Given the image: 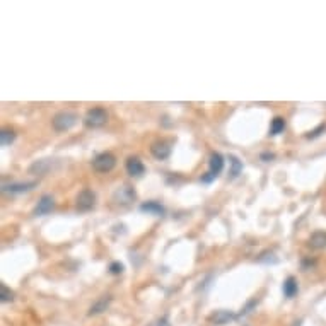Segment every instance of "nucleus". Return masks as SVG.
<instances>
[{"instance_id": "9d476101", "label": "nucleus", "mask_w": 326, "mask_h": 326, "mask_svg": "<svg viewBox=\"0 0 326 326\" xmlns=\"http://www.w3.org/2000/svg\"><path fill=\"white\" fill-rule=\"evenodd\" d=\"M208 168H210V171L208 173H212L213 176H219V174L222 173V169H224V157H222L219 152H213L210 155V160H208Z\"/></svg>"}, {"instance_id": "f3484780", "label": "nucleus", "mask_w": 326, "mask_h": 326, "mask_svg": "<svg viewBox=\"0 0 326 326\" xmlns=\"http://www.w3.org/2000/svg\"><path fill=\"white\" fill-rule=\"evenodd\" d=\"M285 130V120L282 116H275L270 125V135H280Z\"/></svg>"}, {"instance_id": "6ab92c4d", "label": "nucleus", "mask_w": 326, "mask_h": 326, "mask_svg": "<svg viewBox=\"0 0 326 326\" xmlns=\"http://www.w3.org/2000/svg\"><path fill=\"white\" fill-rule=\"evenodd\" d=\"M48 168H50V159H43V160H38V162H34L33 166L29 168V171L41 174V173L46 171Z\"/></svg>"}, {"instance_id": "aec40b11", "label": "nucleus", "mask_w": 326, "mask_h": 326, "mask_svg": "<svg viewBox=\"0 0 326 326\" xmlns=\"http://www.w3.org/2000/svg\"><path fill=\"white\" fill-rule=\"evenodd\" d=\"M0 301H2V302H12V301H14V292H12V290H9L4 284H0Z\"/></svg>"}, {"instance_id": "39448f33", "label": "nucleus", "mask_w": 326, "mask_h": 326, "mask_svg": "<svg viewBox=\"0 0 326 326\" xmlns=\"http://www.w3.org/2000/svg\"><path fill=\"white\" fill-rule=\"evenodd\" d=\"M137 198V193L132 186H122L113 193V200L120 205H128Z\"/></svg>"}, {"instance_id": "423d86ee", "label": "nucleus", "mask_w": 326, "mask_h": 326, "mask_svg": "<svg viewBox=\"0 0 326 326\" xmlns=\"http://www.w3.org/2000/svg\"><path fill=\"white\" fill-rule=\"evenodd\" d=\"M150 154H152L154 157L159 159V160L168 159L169 154H171V142H168V140L154 142V144L150 145Z\"/></svg>"}, {"instance_id": "393cba45", "label": "nucleus", "mask_w": 326, "mask_h": 326, "mask_svg": "<svg viewBox=\"0 0 326 326\" xmlns=\"http://www.w3.org/2000/svg\"><path fill=\"white\" fill-rule=\"evenodd\" d=\"M274 157H275V155L274 154H268V152H263L261 154V159L263 160H270V159H274Z\"/></svg>"}, {"instance_id": "ddd939ff", "label": "nucleus", "mask_w": 326, "mask_h": 326, "mask_svg": "<svg viewBox=\"0 0 326 326\" xmlns=\"http://www.w3.org/2000/svg\"><path fill=\"white\" fill-rule=\"evenodd\" d=\"M309 246L312 249H324L326 248V232L324 231L312 232V236L309 238Z\"/></svg>"}, {"instance_id": "f257e3e1", "label": "nucleus", "mask_w": 326, "mask_h": 326, "mask_svg": "<svg viewBox=\"0 0 326 326\" xmlns=\"http://www.w3.org/2000/svg\"><path fill=\"white\" fill-rule=\"evenodd\" d=\"M77 120H79L77 115L72 113V111H60V113H57L53 116L51 125L57 132H67L77 123Z\"/></svg>"}, {"instance_id": "2eb2a0df", "label": "nucleus", "mask_w": 326, "mask_h": 326, "mask_svg": "<svg viewBox=\"0 0 326 326\" xmlns=\"http://www.w3.org/2000/svg\"><path fill=\"white\" fill-rule=\"evenodd\" d=\"M140 212L154 213V215H164V207L159 202H145L140 205Z\"/></svg>"}, {"instance_id": "f03ea898", "label": "nucleus", "mask_w": 326, "mask_h": 326, "mask_svg": "<svg viewBox=\"0 0 326 326\" xmlns=\"http://www.w3.org/2000/svg\"><path fill=\"white\" fill-rule=\"evenodd\" d=\"M108 122V113L102 108H92L89 110L84 116V125L89 128H99Z\"/></svg>"}, {"instance_id": "f8f14e48", "label": "nucleus", "mask_w": 326, "mask_h": 326, "mask_svg": "<svg viewBox=\"0 0 326 326\" xmlns=\"http://www.w3.org/2000/svg\"><path fill=\"white\" fill-rule=\"evenodd\" d=\"M110 304H111V296H102V297L99 299V301L96 302V304L91 306V309H89L87 314H89V316H97V314H101L102 311L108 309Z\"/></svg>"}, {"instance_id": "412c9836", "label": "nucleus", "mask_w": 326, "mask_h": 326, "mask_svg": "<svg viewBox=\"0 0 326 326\" xmlns=\"http://www.w3.org/2000/svg\"><path fill=\"white\" fill-rule=\"evenodd\" d=\"M123 268H125V266L120 261H113L110 265V274L111 275H120V274H123Z\"/></svg>"}, {"instance_id": "20e7f679", "label": "nucleus", "mask_w": 326, "mask_h": 326, "mask_svg": "<svg viewBox=\"0 0 326 326\" xmlns=\"http://www.w3.org/2000/svg\"><path fill=\"white\" fill-rule=\"evenodd\" d=\"M96 205V193L92 190H82L77 195V200H75V207H77L79 212H89L92 210Z\"/></svg>"}, {"instance_id": "4468645a", "label": "nucleus", "mask_w": 326, "mask_h": 326, "mask_svg": "<svg viewBox=\"0 0 326 326\" xmlns=\"http://www.w3.org/2000/svg\"><path fill=\"white\" fill-rule=\"evenodd\" d=\"M282 290H284V296L285 297L292 299L297 294V290H299L297 280L294 279V277H287V279H285V282H284V285H282Z\"/></svg>"}, {"instance_id": "0eeeda50", "label": "nucleus", "mask_w": 326, "mask_h": 326, "mask_svg": "<svg viewBox=\"0 0 326 326\" xmlns=\"http://www.w3.org/2000/svg\"><path fill=\"white\" fill-rule=\"evenodd\" d=\"M53 208H55V200H53V196L50 195H43L41 198H39V202L36 205V208H34V215L39 217V215H46V213H50Z\"/></svg>"}, {"instance_id": "9b49d317", "label": "nucleus", "mask_w": 326, "mask_h": 326, "mask_svg": "<svg viewBox=\"0 0 326 326\" xmlns=\"http://www.w3.org/2000/svg\"><path fill=\"white\" fill-rule=\"evenodd\" d=\"M238 316L234 314V312H231V311H215L213 314L210 316V321L213 324H226V323H229V321H232V319H236Z\"/></svg>"}, {"instance_id": "b1692460", "label": "nucleus", "mask_w": 326, "mask_h": 326, "mask_svg": "<svg viewBox=\"0 0 326 326\" xmlns=\"http://www.w3.org/2000/svg\"><path fill=\"white\" fill-rule=\"evenodd\" d=\"M212 180H215V176L212 173H207L205 176H202V183H210Z\"/></svg>"}, {"instance_id": "7ed1b4c3", "label": "nucleus", "mask_w": 326, "mask_h": 326, "mask_svg": "<svg viewBox=\"0 0 326 326\" xmlns=\"http://www.w3.org/2000/svg\"><path fill=\"white\" fill-rule=\"evenodd\" d=\"M116 166V157L111 152H101L97 154L92 160V168L97 173H110Z\"/></svg>"}, {"instance_id": "5701e85b", "label": "nucleus", "mask_w": 326, "mask_h": 326, "mask_svg": "<svg viewBox=\"0 0 326 326\" xmlns=\"http://www.w3.org/2000/svg\"><path fill=\"white\" fill-rule=\"evenodd\" d=\"M149 326H171V324H169L168 318H160V319H157V321H154V323L149 324Z\"/></svg>"}, {"instance_id": "6e6552de", "label": "nucleus", "mask_w": 326, "mask_h": 326, "mask_svg": "<svg viewBox=\"0 0 326 326\" xmlns=\"http://www.w3.org/2000/svg\"><path fill=\"white\" fill-rule=\"evenodd\" d=\"M38 183L36 181H31V183H12V185H4L2 191L9 195H17V193H26V191L33 190Z\"/></svg>"}, {"instance_id": "4be33fe9", "label": "nucleus", "mask_w": 326, "mask_h": 326, "mask_svg": "<svg viewBox=\"0 0 326 326\" xmlns=\"http://www.w3.org/2000/svg\"><path fill=\"white\" fill-rule=\"evenodd\" d=\"M324 130H326V125L323 123V125H319V127L316 128V130H312V132H309V133H307V135H306V138H316V137H319L321 133H323Z\"/></svg>"}, {"instance_id": "1a4fd4ad", "label": "nucleus", "mask_w": 326, "mask_h": 326, "mask_svg": "<svg viewBox=\"0 0 326 326\" xmlns=\"http://www.w3.org/2000/svg\"><path fill=\"white\" fill-rule=\"evenodd\" d=\"M125 169H127V173L130 174V176H133V178H138V176H142V174L145 173L144 162H142L138 157H128L127 164H125Z\"/></svg>"}, {"instance_id": "dca6fc26", "label": "nucleus", "mask_w": 326, "mask_h": 326, "mask_svg": "<svg viewBox=\"0 0 326 326\" xmlns=\"http://www.w3.org/2000/svg\"><path fill=\"white\" fill-rule=\"evenodd\" d=\"M229 162H231V171H229V180H236L243 171V162L236 157V155H229Z\"/></svg>"}, {"instance_id": "a211bd4d", "label": "nucleus", "mask_w": 326, "mask_h": 326, "mask_svg": "<svg viewBox=\"0 0 326 326\" xmlns=\"http://www.w3.org/2000/svg\"><path fill=\"white\" fill-rule=\"evenodd\" d=\"M16 140V132L14 130H2L0 132V145L2 147H7V145H11L12 142Z\"/></svg>"}]
</instances>
